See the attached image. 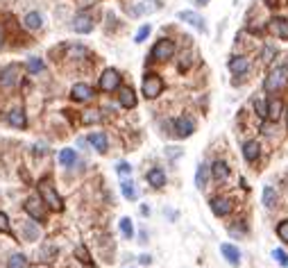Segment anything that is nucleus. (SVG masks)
<instances>
[{"instance_id":"f257e3e1","label":"nucleus","mask_w":288,"mask_h":268,"mask_svg":"<svg viewBox=\"0 0 288 268\" xmlns=\"http://www.w3.org/2000/svg\"><path fill=\"white\" fill-rule=\"evenodd\" d=\"M286 84H288V66H277V68H272L268 73V78H266V82H264V89L268 91V94H277V91H282Z\"/></svg>"},{"instance_id":"f03ea898","label":"nucleus","mask_w":288,"mask_h":268,"mask_svg":"<svg viewBox=\"0 0 288 268\" xmlns=\"http://www.w3.org/2000/svg\"><path fill=\"white\" fill-rule=\"evenodd\" d=\"M39 198L44 200V204H48V207L54 209V212H62L64 209V200L59 198V194L54 191L50 180H41L39 182Z\"/></svg>"},{"instance_id":"7ed1b4c3","label":"nucleus","mask_w":288,"mask_h":268,"mask_svg":"<svg viewBox=\"0 0 288 268\" xmlns=\"http://www.w3.org/2000/svg\"><path fill=\"white\" fill-rule=\"evenodd\" d=\"M23 80V66L20 64H7L0 70V86L2 89H16Z\"/></svg>"},{"instance_id":"20e7f679","label":"nucleus","mask_w":288,"mask_h":268,"mask_svg":"<svg viewBox=\"0 0 288 268\" xmlns=\"http://www.w3.org/2000/svg\"><path fill=\"white\" fill-rule=\"evenodd\" d=\"M141 91H143V96H146L148 100L156 98V96H159V94L164 91V80L159 78V75H154V73H148L146 78H143Z\"/></svg>"},{"instance_id":"39448f33","label":"nucleus","mask_w":288,"mask_h":268,"mask_svg":"<svg viewBox=\"0 0 288 268\" xmlns=\"http://www.w3.org/2000/svg\"><path fill=\"white\" fill-rule=\"evenodd\" d=\"M98 86H100V91H104V94L118 91V86H120V73H118L116 68L102 70V75H100V80H98Z\"/></svg>"},{"instance_id":"423d86ee","label":"nucleus","mask_w":288,"mask_h":268,"mask_svg":"<svg viewBox=\"0 0 288 268\" xmlns=\"http://www.w3.org/2000/svg\"><path fill=\"white\" fill-rule=\"evenodd\" d=\"M175 55V41L172 39H159L152 48V60H159V62H166Z\"/></svg>"},{"instance_id":"0eeeda50","label":"nucleus","mask_w":288,"mask_h":268,"mask_svg":"<svg viewBox=\"0 0 288 268\" xmlns=\"http://www.w3.org/2000/svg\"><path fill=\"white\" fill-rule=\"evenodd\" d=\"M25 212L30 214V218H34L36 223H46V209H44V200L32 196L25 200Z\"/></svg>"},{"instance_id":"6e6552de","label":"nucleus","mask_w":288,"mask_h":268,"mask_svg":"<svg viewBox=\"0 0 288 268\" xmlns=\"http://www.w3.org/2000/svg\"><path fill=\"white\" fill-rule=\"evenodd\" d=\"M93 16L88 14V12H80L78 16L73 18V23H70V28H73L78 34H88V32L93 30Z\"/></svg>"},{"instance_id":"1a4fd4ad","label":"nucleus","mask_w":288,"mask_h":268,"mask_svg":"<svg viewBox=\"0 0 288 268\" xmlns=\"http://www.w3.org/2000/svg\"><path fill=\"white\" fill-rule=\"evenodd\" d=\"M93 96H96V91H93V86H88L86 82H78V84H73V89H70V98L78 100V102H91Z\"/></svg>"},{"instance_id":"9d476101","label":"nucleus","mask_w":288,"mask_h":268,"mask_svg":"<svg viewBox=\"0 0 288 268\" xmlns=\"http://www.w3.org/2000/svg\"><path fill=\"white\" fill-rule=\"evenodd\" d=\"M162 0H143V2H138V7H132L130 10V14L132 16H146V14H154V12L162 10Z\"/></svg>"},{"instance_id":"9b49d317","label":"nucleus","mask_w":288,"mask_h":268,"mask_svg":"<svg viewBox=\"0 0 288 268\" xmlns=\"http://www.w3.org/2000/svg\"><path fill=\"white\" fill-rule=\"evenodd\" d=\"M118 102H120V107H125V110H134V107H136V94H134V89H130V86H118Z\"/></svg>"},{"instance_id":"f8f14e48","label":"nucleus","mask_w":288,"mask_h":268,"mask_svg":"<svg viewBox=\"0 0 288 268\" xmlns=\"http://www.w3.org/2000/svg\"><path fill=\"white\" fill-rule=\"evenodd\" d=\"M177 18H180V20H186L188 25H193L198 32H206L204 18H202L200 14H196V12H180V14H177Z\"/></svg>"},{"instance_id":"ddd939ff","label":"nucleus","mask_w":288,"mask_h":268,"mask_svg":"<svg viewBox=\"0 0 288 268\" xmlns=\"http://www.w3.org/2000/svg\"><path fill=\"white\" fill-rule=\"evenodd\" d=\"M193 130H196V123H193L188 116H180V118H175V132H177V136L186 139V136H190V134H193Z\"/></svg>"},{"instance_id":"4468645a","label":"nucleus","mask_w":288,"mask_h":268,"mask_svg":"<svg viewBox=\"0 0 288 268\" xmlns=\"http://www.w3.org/2000/svg\"><path fill=\"white\" fill-rule=\"evenodd\" d=\"M268 30L272 32L277 39H284L286 41L288 39V20L286 18H272L268 23Z\"/></svg>"},{"instance_id":"2eb2a0df","label":"nucleus","mask_w":288,"mask_h":268,"mask_svg":"<svg viewBox=\"0 0 288 268\" xmlns=\"http://www.w3.org/2000/svg\"><path fill=\"white\" fill-rule=\"evenodd\" d=\"M23 28L30 30V32L41 30V28H44V16H41L39 12H28L25 18H23Z\"/></svg>"},{"instance_id":"dca6fc26","label":"nucleus","mask_w":288,"mask_h":268,"mask_svg":"<svg viewBox=\"0 0 288 268\" xmlns=\"http://www.w3.org/2000/svg\"><path fill=\"white\" fill-rule=\"evenodd\" d=\"M227 66H230V70L234 75H243V73H248V70H250V60L245 55H236V57H232Z\"/></svg>"},{"instance_id":"f3484780","label":"nucleus","mask_w":288,"mask_h":268,"mask_svg":"<svg viewBox=\"0 0 288 268\" xmlns=\"http://www.w3.org/2000/svg\"><path fill=\"white\" fill-rule=\"evenodd\" d=\"M7 123L16 130H25L28 128V116H25L23 110H12L10 114H7Z\"/></svg>"},{"instance_id":"a211bd4d","label":"nucleus","mask_w":288,"mask_h":268,"mask_svg":"<svg viewBox=\"0 0 288 268\" xmlns=\"http://www.w3.org/2000/svg\"><path fill=\"white\" fill-rule=\"evenodd\" d=\"M88 144L93 146V150H98V152H107V148H109V141H107V134L104 132H91L88 134Z\"/></svg>"},{"instance_id":"6ab92c4d","label":"nucleus","mask_w":288,"mask_h":268,"mask_svg":"<svg viewBox=\"0 0 288 268\" xmlns=\"http://www.w3.org/2000/svg\"><path fill=\"white\" fill-rule=\"evenodd\" d=\"M220 252H222V257H225L232 266H238V264H240V250L236 248V246L222 244V246H220Z\"/></svg>"},{"instance_id":"aec40b11","label":"nucleus","mask_w":288,"mask_h":268,"mask_svg":"<svg viewBox=\"0 0 288 268\" xmlns=\"http://www.w3.org/2000/svg\"><path fill=\"white\" fill-rule=\"evenodd\" d=\"M211 212L216 216H227L232 212V200L230 198H214L211 200Z\"/></svg>"},{"instance_id":"412c9836","label":"nucleus","mask_w":288,"mask_h":268,"mask_svg":"<svg viewBox=\"0 0 288 268\" xmlns=\"http://www.w3.org/2000/svg\"><path fill=\"white\" fill-rule=\"evenodd\" d=\"M59 164L64 166V168H70V166H75L78 164V152H75L73 148H64V150H59Z\"/></svg>"},{"instance_id":"4be33fe9","label":"nucleus","mask_w":288,"mask_h":268,"mask_svg":"<svg viewBox=\"0 0 288 268\" xmlns=\"http://www.w3.org/2000/svg\"><path fill=\"white\" fill-rule=\"evenodd\" d=\"M148 182H150V186L159 189V186H164V184H166V173H164L162 168H152L150 173H148Z\"/></svg>"},{"instance_id":"5701e85b","label":"nucleus","mask_w":288,"mask_h":268,"mask_svg":"<svg viewBox=\"0 0 288 268\" xmlns=\"http://www.w3.org/2000/svg\"><path fill=\"white\" fill-rule=\"evenodd\" d=\"M259 152H261V146L256 144V141H248V144L243 146V157L248 159V162H256Z\"/></svg>"},{"instance_id":"b1692460","label":"nucleus","mask_w":288,"mask_h":268,"mask_svg":"<svg viewBox=\"0 0 288 268\" xmlns=\"http://www.w3.org/2000/svg\"><path fill=\"white\" fill-rule=\"evenodd\" d=\"M25 68H28L32 75H39V73L46 70V62L41 60V57H30L28 64H25Z\"/></svg>"},{"instance_id":"393cba45","label":"nucleus","mask_w":288,"mask_h":268,"mask_svg":"<svg viewBox=\"0 0 288 268\" xmlns=\"http://www.w3.org/2000/svg\"><path fill=\"white\" fill-rule=\"evenodd\" d=\"M211 173H214V178H216V180H220V182L230 178V168H227L225 162H216V164L211 166Z\"/></svg>"},{"instance_id":"a878e982","label":"nucleus","mask_w":288,"mask_h":268,"mask_svg":"<svg viewBox=\"0 0 288 268\" xmlns=\"http://www.w3.org/2000/svg\"><path fill=\"white\" fill-rule=\"evenodd\" d=\"M264 204H266L268 209H274V207H277V194H274L272 186H266V189H264Z\"/></svg>"},{"instance_id":"bb28decb","label":"nucleus","mask_w":288,"mask_h":268,"mask_svg":"<svg viewBox=\"0 0 288 268\" xmlns=\"http://www.w3.org/2000/svg\"><path fill=\"white\" fill-rule=\"evenodd\" d=\"M25 266H28V257H25V254H20V252L12 254L10 262H7V268H25Z\"/></svg>"},{"instance_id":"cd10ccee","label":"nucleus","mask_w":288,"mask_h":268,"mask_svg":"<svg viewBox=\"0 0 288 268\" xmlns=\"http://www.w3.org/2000/svg\"><path fill=\"white\" fill-rule=\"evenodd\" d=\"M100 120H102V114L96 112V110H88V112H84V114H82V123L84 125H93V123H100Z\"/></svg>"},{"instance_id":"c85d7f7f","label":"nucleus","mask_w":288,"mask_h":268,"mask_svg":"<svg viewBox=\"0 0 288 268\" xmlns=\"http://www.w3.org/2000/svg\"><path fill=\"white\" fill-rule=\"evenodd\" d=\"M23 236L28 238V241H36V238H39V228H36L34 223H25L23 225Z\"/></svg>"},{"instance_id":"c756f323","label":"nucleus","mask_w":288,"mask_h":268,"mask_svg":"<svg viewBox=\"0 0 288 268\" xmlns=\"http://www.w3.org/2000/svg\"><path fill=\"white\" fill-rule=\"evenodd\" d=\"M84 57H86L84 46H68V60H84Z\"/></svg>"},{"instance_id":"7c9ffc66","label":"nucleus","mask_w":288,"mask_h":268,"mask_svg":"<svg viewBox=\"0 0 288 268\" xmlns=\"http://www.w3.org/2000/svg\"><path fill=\"white\" fill-rule=\"evenodd\" d=\"M75 257H78L82 264H86V266H91V264H93L91 254H88V250L84 248V246H78V248H75Z\"/></svg>"},{"instance_id":"2f4dec72","label":"nucleus","mask_w":288,"mask_h":268,"mask_svg":"<svg viewBox=\"0 0 288 268\" xmlns=\"http://www.w3.org/2000/svg\"><path fill=\"white\" fill-rule=\"evenodd\" d=\"M120 191H122V196H125L127 200H134V198H136V191H134V184L130 182V180H125V182L120 184Z\"/></svg>"},{"instance_id":"473e14b6","label":"nucleus","mask_w":288,"mask_h":268,"mask_svg":"<svg viewBox=\"0 0 288 268\" xmlns=\"http://www.w3.org/2000/svg\"><path fill=\"white\" fill-rule=\"evenodd\" d=\"M279 112H282V102H279V100L268 102V118L270 120H277L279 118Z\"/></svg>"},{"instance_id":"72a5a7b5","label":"nucleus","mask_w":288,"mask_h":268,"mask_svg":"<svg viewBox=\"0 0 288 268\" xmlns=\"http://www.w3.org/2000/svg\"><path fill=\"white\" fill-rule=\"evenodd\" d=\"M254 112L261 116V118H268V100L259 98L256 102H254Z\"/></svg>"},{"instance_id":"f704fd0d","label":"nucleus","mask_w":288,"mask_h":268,"mask_svg":"<svg viewBox=\"0 0 288 268\" xmlns=\"http://www.w3.org/2000/svg\"><path fill=\"white\" fill-rule=\"evenodd\" d=\"M204 184H206V166H200L196 173V186L198 189H204Z\"/></svg>"},{"instance_id":"c9c22d12","label":"nucleus","mask_w":288,"mask_h":268,"mask_svg":"<svg viewBox=\"0 0 288 268\" xmlns=\"http://www.w3.org/2000/svg\"><path fill=\"white\" fill-rule=\"evenodd\" d=\"M120 232H122V236H125V238H132V234H134L132 220H130V218H120Z\"/></svg>"},{"instance_id":"e433bc0d","label":"nucleus","mask_w":288,"mask_h":268,"mask_svg":"<svg viewBox=\"0 0 288 268\" xmlns=\"http://www.w3.org/2000/svg\"><path fill=\"white\" fill-rule=\"evenodd\" d=\"M0 232L12 234V228H10V216H7V214H2V212H0Z\"/></svg>"},{"instance_id":"4c0bfd02","label":"nucleus","mask_w":288,"mask_h":268,"mask_svg":"<svg viewBox=\"0 0 288 268\" xmlns=\"http://www.w3.org/2000/svg\"><path fill=\"white\" fill-rule=\"evenodd\" d=\"M272 257L274 259H277V264H279V266H288V254L286 252H284V250H272Z\"/></svg>"},{"instance_id":"58836bf2","label":"nucleus","mask_w":288,"mask_h":268,"mask_svg":"<svg viewBox=\"0 0 288 268\" xmlns=\"http://www.w3.org/2000/svg\"><path fill=\"white\" fill-rule=\"evenodd\" d=\"M277 234H279L282 241H286V244H288V220H282V223L277 225Z\"/></svg>"},{"instance_id":"ea45409f","label":"nucleus","mask_w":288,"mask_h":268,"mask_svg":"<svg viewBox=\"0 0 288 268\" xmlns=\"http://www.w3.org/2000/svg\"><path fill=\"white\" fill-rule=\"evenodd\" d=\"M148 36H150V25H143L141 30L136 32V36H134V41H136V44H141V41H146Z\"/></svg>"},{"instance_id":"a19ab883","label":"nucleus","mask_w":288,"mask_h":268,"mask_svg":"<svg viewBox=\"0 0 288 268\" xmlns=\"http://www.w3.org/2000/svg\"><path fill=\"white\" fill-rule=\"evenodd\" d=\"M116 173L118 175H130V173H132V166L127 164V162H120V164L116 166Z\"/></svg>"},{"instance_id":"79ce46f5","label":"nucleus","mask_w":288,"mask_h":268,"mask_svg":"<svg viewBox=\"0 0 288 268\" xmlns=\"http://www.w3.org/2000/svg\"><path fill=\"white\" fill-rule=\"evenodd\" d=\"M272 57H274V48L272 46H266L264 48V62H272Z\"/></svg>"},{"instance_id":"37998d69","label":"nucleus","mask_w":288,"mask_h":268,"mask_svg":"<svg viewBox=\"0 0 288 268\" xmlns=\"http://www.w3.org/2000/svg\"><path fill=\"white\" fill-rule=\"evenodd\" d=\"M266 5H268V7H277L279 0H266Z\"/></svg>"},{"instance_id":"c03bdc74","label":"nucleus","mask_w":288,"mask_h":268,"mask_svg":"<svg viewBox=\"0 0 288 268\" xmlns=\"http://www.w3.org/2000/svg\"><path fill=\"white\" fill-rule=\"evenodd\" d=\"M2 41H5V30H2V23H0V46H2Z\"/></svg>"},{"instance_id":"a18cd8bd","label":"nucleus","mask_w":288,"mask_h":268,"mask_svg":"<svg viewBox=\"0 0 288 268\" xmlns=\"http://www.w3.org/2000/svg\"><path fill=\"white\" fill-rule=\"evenodd\" d=\"M150 262H152V259L148 257V254H143V257H141V264H146V266H148V264H150Z\"/></svg>"},{"instance_id":"49530a36","label":"nucleus","mask_w":288,"mask_h":268,"mask_svg":"<svg viewBox=\"0 0 288 268\" xmlns=\"http://www.w3.org/2000/svg\"><path fill=\"white\" fill-rule=\"evenodd\" d=\"M198 5H206V2H209V0H196Z\"/></svg>"},{"instance_id":"de8ad7c7","label":"nucleus","mask_w":288,"mask_h":268,"mask_svg":"<svg viewBox=\"0 0 288 268\" xmlns=\"http://www.w3.org/2000/svg\"><path fill=\"white\" fill-rule=\"evenodd\" d=\"M286 128H288V114H286Z\"/></svg>"}]
</instances>
